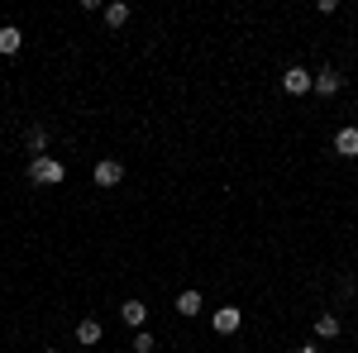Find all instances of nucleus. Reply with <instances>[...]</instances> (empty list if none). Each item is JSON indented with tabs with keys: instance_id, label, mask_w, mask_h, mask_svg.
I'll use <instances>...</instances> for the list:
<instances>
[{
	"instance_id": "f257e3e1",
	"label": "nucleus",
	"mask_w": 358,
	"mask_h": 353,
	"mask_svg": "<svg viewBox=\"0 0 358 353\" xmlns=\"http://www.w3.org/2000/svg\"><path fill=\"white\" fill-rule=\"evenodd\" d=\"M29 182L34 187H62L67 182V167L57 163V158H48V153L43 158H29Z\"/></svg>"
},
{
	"instance_id": "f03ea898",
	"label": "nucleus",
	"mask_w": 358,
	"mask_h": 353,
	"mask_svg": "<svg viewBox=\"0 0 358 353\" xmlns=\"http://www.w3.org/2000/svg\"><path fill=\"white\" fill-rule=\"evenodd\" d=\"M282 91H287V96H310V91H315V72L287 67V72H282Z\"/></svg>"
},
{
	"instance_id": "7ed1b4c3",
	"label": "nucleus",
	"mask_w": 358,
	"mask_h": 353,
	"mask_svg": "<svg viewBox=\"0 0 358 353\" xmlns=\"http://www.w3.org/2000/svg\"><path fill=\"white\" fill-rule=\"evenodd\" d=\"M91 182H96V187H120V182H124V163H120V158H101V163L91 167Z\"/></svg>"
},
{
	"instance_id": "20e7f679",
	"label": "nucleus",
	"mask_w": 358,
	"mask_h": 353,
	"mask_svg": "<svg viewBox=\"0 0 358 353\" xmlns=\"http://www.w3.org/2000/svg\"><path fill=\"white\" fill-rule=\"evenodd\" d=\"M210 325H215V334H234V329L244 325V310H239V305H220V310L210 315Z\"/></svg>"
},
{
	"instance_id": "39448f33",
	"label": "nucleus",
	"mask_w": 358,
	"mask_h": 353,
	"mask_svg": "<svg viewBox=\"0 0 358 353\" xmlns=\"http://www.w3.org/2000/svg\"><path fill=\"white\" fill-rule=\"evenodd\" d=\"M315 91H320V96H339V91H344L339 67H320V72H315Z\"/></svg>"
},
{
	"instance_id": "423d86ee",
	"label": "nucleus",
	"mask_w": 358,
	"mask_h": 353,
	"mask_svg": "<svg viewBox=\"0 0 358 353\" xmlns=\"http://www.w3.org/2000/svg\"><path fill=\"white\" fill-rule=\"evenodd\" d=\"M334 153H339V158H358V124H344V129L334 134Z\"/></svg>"
},
{
	"instance_id": "0eeeda50",
	"label": "nucleus",
	"mask_w": 358,
	"mask_h": 353,
	"mask_svg": "<svg viewBox=\"0 0 358 353\" xmlns=\"http://www.w3.org/2000/svg\"><path fill=\"white\" fill-rule=\"evenodd\" d=\"M201 310H206V296H201L196 287H187V291L177 296V315H187V320H196Z\"/></svg>"
},
{
	"instance_id": "6e6552de",
	"label": "nucleus",
	"mask_w": 358,
	"mask_h": 353,
	"mask_svg": "<svg viewBox=\"0 0 358 353\" xmlns=\"http://www.w3.org/2000/svg\"><path fill=\"white\" fill-rule=\"evenodd\" d=\"M120 320H124L129 329H143V320H148V305H143V301H124V305H120Z\"/></svg>"
},
{
	"instance_id": "1a4fd4ad",
	"label": "nucleus",
	"mask_w": 358,
	"mask_h": 353,
	"mask_svg": "<svg viewBox=\"0 0 358 353\" xmlns=\"http://www.w3.org/2000/svg\"><path fill=\"white\" fill-rule=\"evenodd\" d=\"M339 315H334V310H320V315H315V339H339Z\"/></svg>"
},
{
	"instance_id": "9d476101",
	"label": "nucleus",
	"mask_w": 358,
	"mask_h": 353,
	"mask_svg": "<svg viewBox=\"0 0 358 353\" xmlns=\"http://www.w3.org/2000/svg\"><path fill=\"white\" fill-rule=\"evenodd\" d=\"M20 48H24V34H20L15 24H0V53H5V57H15Z\"/></svg>"
},
{
	"instance_id": "9b49d317",
	"label": "nucleus",
	"mask_w": 358,
	"mask_h": 353,
	"mask_svg": "<svg viewBox=\"0 0 358 353\" xmlns=\"http://www.w3.org/2000/svg\"><path fill=\"white\" fill-rule=\"evenodd\" d=\"M24 148L34 153V158H43V148H48V129H43V124H29V129H24Z\"/></svg>"
},
{
	"instance_id": "f8f14e48",
	"label": "nucleus",
	"mask_w": 358,
	"mask_h": 353,
	"mask_svg": "<svg viewBox=\"0 0 358 353\" xmlns=\"http://www.w3.org/2000/svg\"><path fill=\"white\" fill-rule=\"evenodd\" d=\"M101 15H106V24H110V29L129 24V5H124V0H110V5H106V10H101Z\"/></svg>"
},
{
	"instance_id": "ddd939ff",
	"label": "nucleus",
	"mask_w": 358,
	"mask_h": 353,
	"mask_svg": "<svg viewBox=\"0 0 358 353\" xmlns=\"http://www.w3.org/2000/svg\"><path fill=\"white\" fill-rule=\"evenodd\" d=\"M101 334H106V329H101V320H82V325H77V344H86V349H91V344H101Z\"/></svg>"
},
{
	"instance_id": "4468645a",
	"label": "nucleus",
	"mask_w": 358,
	"mask_h": 353,
	"mask_svg": "<svg viewBox=\"0 0 358 353\" xmlns=\"http://www.w3.org/2000/svg\"><path fill=\"white\" fill-rule=\"evenodd\" d=\"M153 349H158V339L148 329H134V353H153Z\"/></svg>"
},
{
	"instance_id": "2eb2a0df",
	"label": "nucleus",
	"mask_w": 358,
	"mask_h": 353,
	"mask_svg": "<svg viewBox=\"0 0 358 353\" xmlns=\"http://www.w3.org/2000/svg\"><path fill=\"white\" fill-rule=\"evenodd\" d=\"M296 353H320V344H301V349H296Z\"/></svg>"
},
{
	"instance_id": "dca6fc26",
	"label": "nucleus",
	"mask_w": 358,
	"mask_h": 353,
	"mask_svg": "<svg viewBox=\"0 0 358 353\" xmlns=\"http://www.w3.org/2000/svg\"><path fill=\"white\" fill-rule=\"evenodd\" d=\"M43 353H57V349H43Z\"/></svg>"
}]
</instances>
